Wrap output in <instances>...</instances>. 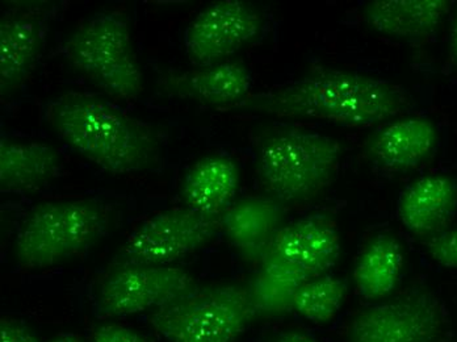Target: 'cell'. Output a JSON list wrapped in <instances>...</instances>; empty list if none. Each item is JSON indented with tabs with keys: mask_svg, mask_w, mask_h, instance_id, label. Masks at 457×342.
<instances>
[{
	"mask_svg": "<svg viewBox=\"0 0 457 342\" xmlns=\"http://www.w3.org/2000/svg\"><path fill=\"white\" fill-rule=\"evenodd\" d=\"M196 288L194 277L177 266L119 263L100 282L96 311L103 318L153 313Z\"/></svg>",
	"mask_w": 457,
	"mask_h": 342,
	"instance_id": "obj_8",
	"label": "cell"
},
{
	"mask_svg": "<svg viewBox=\"0 0 457 342\" xmlns=\"http://www.w3.org/2000/svg\"><path fill=\"white\" fill-rule=\"evenodd\" d=\"M411 107L409 94L389 80L355 71H319L250 94L228 110L368 128L392 121Z\"/></svg>",
	"mask_w": 457,
	"mask_h": 342,
	"instance_id": "obj_1",
	"label": "cell"
},
{
	"mask_svg": "<svg viewBox=\"0 0 457 342\" xmlns=\"http://www.w3.org/2000/svg\"><path fill=\"white\" fill-rule=\"evenodd\" d=\"M457 211V182L442 174L426 175L411 183L398 200V216L415 236L443 232Z\"/></svg>",
	"mask_w": 457,
	"mask_h": 342,
	"instance_id": "obj_14",
	"label": "cell"
},
{
	"mask_svg": "<svg viewBox=\"0 0 457 342\" xmlns=\"http://www.w3.org/2000/svg\"><path fill=\"white\" fill-rule=\"evenodd\" d=\"M447 327L440 300L412 288L359 311L348 324L345 342H439Z\"/></svg>",
	"mask_w": 457,
	"mask_h": 342,
	"instance_id": "obj_7",
	"label": "cell"
},
{
	"mask_svg": "<svg viewBox=\"0 0 457 342\" xmlns=\"http://www.w3.org/2000/svg\"><path fill=\"white\" fill-rule=\"evenodd\" d=\"M451 5L448 0H375L368 3L363 15L383 35L420 40L436 32Z\"/></svg>",
	"mask_w": 457,
	"mask_h": 342,
	"instance_id": "obj_18",
	"label": "cell"
},
{
	"mask_svg": "<svg viewBox=\"0 0 457 342\" xmlns=\"http://www.w3.org/2000/svg\"><path fill=\"white\" fill-rule=\"evenodd\" d=\"M263 21L261 13L242 0L212 3L195 16L184 33V48L199 66L225 63L255 40Z\"/></svg>",
	"mask_w": 457,
	"mask_h": 342,
	"instance_id": "obj_10",
	"label": "cell"
},
{
	"mask_svg": "<svg viewBox=\"0 0 457 342\" xmlns=\"http://www.w3.org/2000/svg\"><path fill=\"white\" fill-rule=\"evenodd\" d=\"M47 24L36 8H16L0 21V94L10 96L35 71L44 46Z\"/></svg>",
	"mask_w": 457,
	"mask_h": 342,
	"instance_id": "obj_13",
	"label": "cell"
},
{
	"mask_svg": "<svg viewBox=\"0 0 457 342\" xmlns=\"http://www.w3.org/2000/svg\"><path fill=\"white\" fill-rule=\"evenodd\" d=\"M341 155V144L328 136L303 128H278L259 144L256 174L278 202H308L336 179Z\"/></svg>",
	"mask_w": 457,
	"mask_h": 342,
	"instance_id": "obj_3",
	"label": "cell"
},
{
	"mask_svg": "<svg viewBox=\"0 0 457 342\" xmlns=\"http://www.w3.org/2000/svg\"><path fill=\"white\" fill-rule=\"evenodd\" d=\"M284 211L274 197H247L234 202L221 215L228 241L249 260L262 261L283 225Z\"/></svg>",
	"mask_w": 457,
	"mask_h": 342,
	"instance_id": "obj_16",
	"label": "cell"
},
{
	"mask_svg": "<svg viewBox=\"0 0 457 342\" xmlns=\"http://www.w3.org/2000/svg\"><path fill=\"white\" fill-rule=\"evenodd\" d=\"M437 144V129L423 118L386 122L367 141L368 157L386 171H403L417 168Z\"/></svg>",
	"mask_w": 457,
	"mask_h": 342,
	"instance_id": "obj_15",
	"label": "cell"
},
{
	"mask_svg": "<svg viewBox=\"0 0 457 342\" xmlns=\"http://www.w3.org/2000/svg\"><path fill=\"white\" fill-rule=\"evenodd\" d=\"M239 186L237 163L222 155L197 161L184 177L186 207L209 216H221L233 204Z\"/></svg>",
	"mask_w": 457,
	"mask_h": 342,
	"instance_id": "obj_19",
	"label": "cell"
},
{
	"mask_svg": "<svg viewBox=\"0 0 457 342\" xmlns=\"http://www.w3.org/2000/svg\"><path fill=\"white\" fill-rule=\"evenodd\" d=\"M63 54L75 71L112 98L132 102L144 91V74L127 13L103 11L70 35Z\"/></svg>",
	"mask_w": 457,
	"mask_h": 342,
	"instance_id": "obj_5",
	"label": "cell"
},
{
	"mask_svg": "<svg viewBox=\"0 0 457 342\" xmlns=\"http://www.w3.org/2000/svg\"><path fill=\"white\" fill-rule=\"evenodd\" d=\"M49 342H86L82 338L77 335H62L52 338Z\"/></svg>",
	"mask_w": 457,
	"mask_h": 342,
	"instance_id": "obj_28",
	"label": "cell"
},
{
	"mask_svg": "<svg viewBox=\"0 0 457 342\" xmlns=\"http://www.w3.org/2000/svg\"><path fill=\"white\" fill-rule=\"evenodd\" d=\"M312 279L305 272L274 260L263 258L261 269L249 288L250 297L256 315L276 318L291 313L294 297L306 280Z\"/></svg>",
	"mask_w": 457,
	"mask_h": 342,
	"instance_id": "obj_21",
	"label": "cell"
},
{
	"mask_svg": "<svg viewBox=\"0 0 457 342\" xmlns=\"http://www.w3.org/2000/svg\"><path fill=\"white\" fill-rule=\"evenodd\" d=\"M157 85L164 96L227 111L250 96L253 75L245 63L225 61L192 71H169L162 75Z\"/></svg>",
	"mask_w": 457,
	"mask_h": 342,
	"instance_id": "obj_12",
	"label": "cell"
},
{
	"mask_svg": "<svg viewBox=\"0 0 457 342\" xmlns=\"http://www.w3.org/2000/svg\"><path fill=\"white\" fill-rule=\"evenodd\" d=\"M62 157L57 147L40 141H0V190L27 193L44 188L60 174Z\"/></svg>",
	"mask_w": 457,
	"mask_h": 342,
	"instance_id": "obj_17",
	"label": "cell"
},
{
	"mask_svg": "<svg viewBox=\"0 0 457 342\" xmlns=\"http://www.w3.org/2000/svg\"><path fill=\"white\" fill-rule=\"evenodd\" d=\"M107 208L94 199L47 200L25 215L15 240L23 270H46L82 254L104 235Z\"/></svg>",
	"mask_w": 457,
	"mask_h": 342,
	"instance_id": "obj_4",
	"label": "cell"
},
{
	"mask_svg": "<svg viewBox=\"0 0 457 342\" xmlns=\"http://www.w3.org/2000/svg\"><path fill=\"white\" fill-rule=\"evenodd\" d=\"M272 342H319L316 338L305 335V333L296 332V330H287V332L278 333Z\"/></svg>",
	"mask_w": 457,
	"mask_h": 342,
	"instance_id": "obj_26",
	"label": "cell"
},
{
	"mask_svg": "<svg viewBox=\"0 0 457 342\" xmlns=\"http://www.w3.org/2000/svg\"><path fill=\"white\" fill-rule=\"evenodd\" d=\"M255 316L249 288L217 285L153 311L149 324L167 342H234Z\"/></svg>",
	"mask_w": 457,
	"mask_h": 342,
	"instance_id": "obj_6",
	"label": "cell"
},
{
	"mask_svg": "<svg viewBox=\"0 0 457 342\" xmlns=\"http://www.w3.org/2000/svg\"><path fill=\"white\" fill-rule=\"evenodd\" d=\"M347 295V285L334 275H320L300 286L294 297L292 311L301 318L326 324L337 318Z\"/></svg>",
	"mask_w": 457,
	"mask_h": 342,
	"instance_id": "obj_22",
	"label": "cell"
},
{
	"mask_svg": "<svg viewBox=\"0 0 457 342\" xmlns=\"http://www.w3.org/2000/svg\"><path fill=\"white\" fill-rule=\"evenodd\" d=\"M426 247L435 263L447 269H457V228L431 236Z\"/></svg>",
	"mask_w": 457,
	"mask_h": 342,
	"instance_id": "obj_23",
	"label": "cell"
},
{
	"mask_svg": "<svg viewBox=\"0 0 457 342\" xmlns=\"http://www.w3.org/2000/svg\"><path fill=\"white\" fill-rule=\"evenodd\" d=\"M221 228V216L191 208L161 211L136 228L120 250V263L171 266L205 246Z\"/></svg>",
	"mask_w": 457,
	"mask_h": 342,
	"instance_id": "obj_9",
	"label": "cell"
},
{
	"mask_svg": "<svg viewBox=\"0 0 457 342\" xmlns=\"http://www.w3.org/2000/svg\"><path fill=\"white\" fill-rule=\"evenodd\" d=\"M0 342H41L37 336L16 319L0 320Z\"/></svg>",
	"mask_w": 457,
	"mask_h": 342,
	"instance_id": "obj_25",
	"label": "cell"
},
{
	"mask_svg": "<svg viewBox=\"0 0 457 342\" xmlns=\"http://www.w3.org/2000/svg\"><path fill=\"white\" fill-rule=\"evenodd\" d=\"M339 254L341 238L336 222L325 215H311L283 225L263 258H274L316 278L328 274Z\"/></svg>",
	"mask_w": 457,
	"mask_h": 342,
	"instance_id": "obj_11",
	"label": "cell"
},
{
	"mask_svg": "<svg viewBox=\"0 0 457 342\" xmlns=\"http://www.w3.org/2000/svg\"><path fill=\"white\" fill-rule=\"evenodd\" d=\"M450 48L451 55L457 63V11L455 18H453V28H451Z\"/></svg>",
	"mask_w": 457,
	"mask_h": 342,
	"instance_id": "obj_27",
	"label": "cell"
},
{
	"mask_svg": "<svg viewBox=\"0 0 457 342\" xmlns=\"http://www.w3.org/2000/svg\"><path fill=\"white\" fill-rule=\"evenodd\" d=\"M403 266L401 244L392 236H378L356 261L353 269L356 294L366 300L389 296L400 282Z\"/></svg>",
	"mask_w": 457,
	"mask_h": 342,
	"instance_id": "obj_20",
	"label": "cell"
},
{
	"mask_svg": "<svg viewBox=\"0 0 457 342\" xmlns=\"http://www.w3.org/2000/svg\"><path fill=\"white\" fill-rule=\"evenodd\" d=\"M44 116L61 140L112 174L147 171L160 158L154 129L97 94L69 91L49 100Z\"/></svg>",
	"mask_w": 457,
	"mask_h": 342,
	"instance_id": "obj_2",
	"label": "cell"
},
{
	"mask_svg": "<svg viewBox=\"0 0 457 342\" xmlns=\"http://www.w3.org/2000/svg\"><path fill=\"white\" fill-rule=\"evenodd\" d=\"M91 342H147L132 328L120 324H104L92 332Z\"/></svg>",
	"mask_w": 457,
	"mask_h": 342,
	"instance_id": "obj_24",
	"label": "cell"
}]
</instances>
